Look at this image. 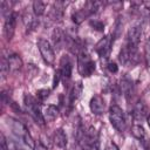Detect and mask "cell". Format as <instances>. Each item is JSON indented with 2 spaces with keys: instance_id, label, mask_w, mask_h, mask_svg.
<instances>
[{
  "instance_id": "6da1fadb",
  "label": "cell",
  "mask_w": 150,
  "mask_h": 150,
  "mask_svg": "<svg viewBox=\"0 0 150 150\" xmlns=\"http://www.w3.org/2000/svg\"><path fill=\"white\" fill-rule=\"evenodd\" d=\"M7 121H8V127L11 128L12 132H13L18 138H20V139L25 143V145H26V146L34 149L35 142L33 141L32 136L29 135V132H28L27 128H26V127H25L20 121H18V120H15V118L9 117Z\"/></svg>"
},
{
  "instance_id": "7a4b0ae2",
  "label": "cell",
  "mask_w": 150,
  "mask_h": 150,
  "mask_svg": "<svg viewBox=\"0 0 150 150\" xmlns=\"http://www.w3.org/2000/svg\"><path fill=\"white\" fill-rule=\"evenodd\" d=\"M23 104H25V108L27 110V112L32 116V118L38 123L40 124L41 127L45 125V117H43V112H41V109L38 104V100L29 95V94H25L23 96Z\"/></svg>"
},
{
  "instance_id": "3957f363",
  "label": "cell",
  "mask_w": 150,
  "mask_h": 150,
  "mask_svg": "<svg viewBox=\"0 0 150 150\" xmlns=\"http://www.w3.org/2000/svg\"><path fill=\"white\" fill-rule=\"evenodd\" d=\"M77 70L83 77H89L95 70V62L84 49H81L77 54Z\"/></svg>"
},
{
  "instance_id": "277c9868",
  "label": "cell",
  "mask_w": 150,
  "mask_h": 150,
  "mask_svg": "<svg viewBox=\"0 0 150 150\" xmlns=\"http://www.w3.org/2000/svg\"><path fill=\"white\" fill-rule=\"evenodd\" d=\"M109 120L111 125L120 132H123L125 130V125H127V121H125V116L123 110L117 105V104H112L109 109Z\"/></svg>"
},
{
  "instance_id": "5b68a950",
  "label": "cell",
  "mask_w": 150,
  "mask_h": 150,
  "mask_svg": "<svg viewBox=\"0 0 150 150\" xmlns=\"http://www.w3.org/2000/svg\"><path fill=\"white\" fill-rule=\"evenodd\" d=\"M36 45H38V48L40 50V54L43 61L47 64H53L55 61V53H54V48L52 47V45L45 39H39Z\"/></svg>"
},
{
  "instance_id": "8992f818",
  "label": "cell",
  "mask_w": 150,
  "mask_h": 150,
  "mask_svg": "<svg viewBox=\"0 0 150 150\" xmlns=\"http://www.w3.org/2000/svg\"><path fill=\"white\" fill-rule=\"evenodd\" d=\"M16 19H18V15L15 12H9L8 14H6L5 22H4V34L7 40H12L14 35L15 27H16Z\"/></svg>"
},
{
  "instance_id": "52a82bcc",
  "label": "cell",
  "mask_w": 150,
  "mask_h": 150,
  "mask_svg": "<svg viewBox=\"0 0 150 150\" xmlns=\"http://www.w3.org/2000/svg\"><path fill=\"white\" fill-rule=\"evenodd\" d=\"M141 35H142V26L141 25H135L132 26L127 34V45L128 47L132 48V49H137V46L141 40Z\"/></svg>"
},
{
  "instance_id": "ba28073f",
  "label": "cell",
  "mask_w": 150,
  "mask_h": 150,
  "mask_svg": "<svg viewBox=\"0 0 150 150\" xmlns=\"http://www.w3.org/2000/svg\"><path fill=\"white\" fill-rule=\"evenodd\" d=\"M111 49V38L110 35L103 36L96 45H95V52L100 55L102 59H108L109 53Z\"/></svg>"
},
{
  "instance_id": "9c48e42d",
  "label": "cell",
  "mask_w": 150,
  "mask_h": 150,
  "mask_svg": "<svg viewBox=\"0 0 150 150\" xmlns=\"http://www.w3.org/2000/svg\"><path fill=\"white\" fill-rule=\"evenodd\" d=\"M136 55H137V49H132L128 46H124L120 52L118 59H120V62L122 64L128 66V64H132L135 62Z\"/></svg>"
},
{
  "instance_id": "30bf717a",
  "label": "cell",
  "mask_w": 150,
  "mask_h": 150,
  "mask_svg": "<svg viewBox=\"0 0 150 150\" xmlns=\"http://www.w3.org/2000/svg\"><path fill=\"white\" fill-rule=\"evenodd\" d=\"M89 108L94 115H102L105 110V102L102 96L94 95L89 102Z\"/></svg>"
},
{
  "instance_id": "8fae6325",
  "label": "cell",
  "mask_w": 150,
  "mask_h": 150,
  "mask_svg": "<svg viewBox=\"0 0 150 150\" xmlns=\"http://www.w3.org/2000/svg\"><path fill=\"white\" fill-rule=\"evenodd\" d=\"M60 73H61V76L69 80L70 76H71V70H73V63L69 59V56L64 55L62 56L61 61H60Z\"/></svg>"
},
{
  "instance_id": "7c38bea8",
  "label": "cell",
  "mask_w": 150,
  "mask_h": 150,
  "mask_svg": "<svg viewBox=\"0 0 150 150\" xmlns=\"http://www.w3.org/2000/svg\"><path fill=\"white\" fill-rule=\"evenodd\" d=\"M132 117H134V120L136 122H142L144 118L148 117V115H146V107H145V104L142 101H139V102H137L135 104L134 110H132Z\"/></svg>"
},
{
  "instance_id": "4fadbf2b",
  "label": "cell",
  "mask_w": 150,
  "mask_h": 150,
  "mask_svg": "<svg viewBox=\"0 0 150 150\" xmlns=\"http://www.w3.org/2000/svg\"><path fill=\"white\" fill-rule=\"evenodd\" d=\"M81 93H82V83L81 82L74 83V86L71 87V89L68 94V104L70 107L74 105V103L79 100V97L81 96Z\"/></svg>"
},
{
  "instance_id": "5bb4252c",
  "label": "cell",
  "mask_w": 150,
  "mask_h": 150,
  "mask_svg": "<svg viewBox=\"0 0 150 150\" xmlns=\"http://www.w3.org/2000/svg\"><path fill=\"white\" fill-rule=\"evenodd\" d=\"M52 39H53V43H54L55 48L59 50L66 43V33L62 32L60 28H55L52 34Z\"/></svg>"
},
{
  "instance_id": "9a60e30c",
  "label": "cell",
  "mask_w": 150,
  "mask_h": 150,
  "mask_svg": "<svg viewBox=\"0 0 150 150\" xmlns=\"http://www.w3.org/2000/svg\"><path fill=\"white\" fill-rule=\"evenodd\" d=\"M53 141L54 143L60 146V148H64L67 145V135L66 132L63 131V129L59 128L54 131V135H53Z\"/></svg>"
},
{
  "instance_id": "2e32d148",
  "label": "cell",
  "mask_w": 150,
  "mask_h": 150,
  "mask_svg": "<svg viewBox=\"0 0 150 150\" xmlns=\"http://www.w3.org/2000/svg\"><path fill=\"white\" fill-rule=\"evenodd\" d=\"M8 64H9V70L11 71H18L22 67V60L18 54H11L7 57Z\"/></svg>"
},
{
  "instance_id": "e0dca14e",
  "label": "cell",
  "mask_w": 150,
  "mask_h": 150,
  "mask_svg": "<svg viewBox=\"0 0 150 150\" xmlns=\"http://www.w3.org/2000/svg\"><path fill=\"white\" fill-rule=\"evenodd\" d=\"M91 15V13L88 11V8L84 6L83 8H81V9H77L73 15H71V19H73V21L76 23V25H80L84 19H87L88 16H90Z\"/></svg>"
},
{
  "instance_id": "ac0fdd59",
  "label": "cell",
  "mask_w": 150,
  "mask_h": 150,
  "mask_svg": "<svg viewBox=\"0 0 150 150\" xmlns=\"http://www.w3.org/2000/svg\"><path fill=\"white\" fill-rule=\"evenodd\" d=\"M59 116V109L56 105L54 104H49L46 107L45 111H43V117L46 120V122H52L54 121L56 117Z\"/></svg>"
},
{
  "instance_id": "d6986e66",
  "label": "cell",
  "mask_w": 150,
  "mask_h": 150,
  "mask_svg": "<svg viewBox=\"0 0 150 150\" xmlns=\"http://www.w3.org/2000/svg\"><path fill=\"white\" fill-rule=\"evenodd\" d=\"M121 89L127 97H130L134 93V86H132L131 80H129L128 77H123L121 80Z\"/></svg>"
},
{
  "instance_id": "ffe728a7",
  "label": "cell",
  "mask_w": 150,
  "mask_h": 150,
  "mask_svg": "<svg viewBox=\"0 0 150 150\" xmlns=\"http://www.w3.org/2000/svg\"><path fill=\"white\" fill-rule=\"evenodd\" d=\"M32 9H33V13L35 16H40L45 13L46 11V4L43 1H40V0H35L32 5Z\"/></svg>"
},
{
  "instance_id": "44dd1931",
  "label": "cell",
  "mask_w": 150,
  "mask_h": 150,
  "mask_svg": "<svg viewBox=\"0 0 150 150\" xmlns=\"http://www.w3.org/2000/svg\"><path fill=\"white\" fill-rule=\"evenodd\" d=\"M131 134H132V136L135 138H137L139 141L145 138V131H144V129H143V127L141 124H134L131 127Z\"/></svg>"
},
{
  "instance_id": "7402d4cb",
  "label": "cell",
  "mask_w": 150,
  "mask_h": 150,
  "mask_svg": "<svg viewBox=\"0 0 150 150\" xmlns=\"http://www.w3.org/2000/svg\"><path fill=\"white\" fill-rule=\"evenodd\" d=\"M23 21H25V25H26V27H27V30H28V29H29V30H33V29L36 27V23H38V22H36V19H34V16L30 15V14H26Z\"/></svg>"
},
{
  "instance_id": "603a6c76",
  "label": "cell",
  "mask_w": 150,
  "mask_h": 150,
  "mask_svg": "<svg viewBox=\"0 0 150 150\" xmlns=\"http://www.w3.org/2000/svg\"><path fill=\"white\" fill-rule=\"evenodd\" d=\"M0 69H1V77L2 79H5L6 76H7V74L11 71L9 70V64H8V60H7V57H5V56H2V59H1V64H0Z\"/></svg>"
},
{
  "instance_id": "cb8c5ba5",
  "label": "cell",
  "mask_w": 150,
  "mask_h": 150,
  "mask_svg": "<svg viewBox=\"0 0 150 150\" xmlns=\"http://www.w3.org/2000/svg\"><path fill=\"white\" fill-rule=\"evenodd\" d=\"M49 96V90L48 89H40L36 91V100L40 102H43L47 97Z\"/></svg>"
},
{
  "instance_id": "d4e9b609",
  "label": "cell",
  "mask_w": 150,
  "mask_h": 150,
  "mask_svg": "<svg viewBox=\"0 0 150 150\" xmlns=\"http://www.w3.org/2000/svg\"><path fill=\"white\" fill-rule=\"evenodd\" d=\"M90 26L94 28V29H96V30H98V32H102L103 29H104V23L102 22V21H100V20H90Z\"/></svg>"
},
{
  "instance_id": "484cf974",
  "label": "cell",
  "mask_w": 150,
  "mask_h": 150,
  "mask_svg": "<svg viewBox=\"0 0 150 150\" xmlns=\"http://www.w3.org/2000/svg\"><path fill=\"white\" fill-rule=\"evenodd\" d=\"M144 57H145V62L146 66L150 67V39L146 41L145 43V48H144Z\"/></svg>"
},
{
  "instance_id": "4316f807",
  "label": "cell",
  "mask_w": 150,
  "mask_h": 150,
  "mask_svg": "<svg viewBox=\"0 0 150 150\" xmlns=\"http://www.w3.org/2000/svg\"><path fill=\"white\" fill-rule=\"evenodd\" d=\"M0 150H9L4 134H1V136H0Z\"/></svg>"
},
{
  "instance_id": "83f0119b",
  "label": "cell",
  "mask_w": 150,
  "mask_h": 150,
  "mask_svg": "<svg viewBox=\"0 0 150 150\" xmlns=\"http://www.w3.org/2000/svg\"><path fill=\"white\" fill-rule=\"evenodd\" d=\"M61 77H62V76H61L60 70H56V71H55V75H54V80H53V88H55V87L57 86V83H59V81H60Z\"/></svg>"
},
{
  "instance_id": "f1b7e54d",
  "label": "cell",
  "mask_w": 150,
  "mask_h": 150,
  "mask_svg": "<svg viewBox=\"0 0 150 150\" xmlns=\"http://www.w3.org/2000/svg\"><path fill=\"white\" fill-rule=\"evenodd\" d=\"M107 67H108V70L110 73H117V70H118V67H117V64L115 62H109Z\"/></svg>"
},
{
  "instance_id": "f546056e",
  "label": "cell",
  "mask_w": 150,
  "mask_h": 150,
  "mask_svg": "<svg viewBox=\"0 0 150 150\" xmlns=\"http://www.w3.org/2000/svg\"><path fill=\"white\" fill-rule=\"evenodd\" d=\"M33 150H48V149L41 142H35V145H34V149Z\"/></svg>"
},
{
  "instance_id": "4dcf8cb0",
  "label": "cell",
  "mask_w": 150,
  "mask_h": 150,
  "mask_svg": "<svg viewBox=\"0 0 150 150\" xmlns=\"http://www.w3.org/2000/svg\"><path fill=\"white\" fill-rule=\"evenodd\" d=\"M108 150H120V149H118V146L114 142H110L109 145H108Z\"/></svg>"
},
{
  "instance_id": "1f68e13d",
  "label": "cell",
  "mask_w": 150,
  "mask_h": 150,
  "mask_svg": "<svg viewBox=\"0 0 150 150\" xmlns=\"http://www.w3.org/2000/svg\"><path fill=\"white\" fill-rule=\"evenodd\" d=\"M142 5L145 7V9L150 11V1H143V2H142Z\"/></svg>"
},
{
  "instance_id": "d6a6232c",
  "label": "cell",
  "mask_w": 150,
  "mask_h": 150,
  "mask_svg": "<svg viewBox=\"0 0 150 150\" xmlns=\"http://www.w3.org/2000/svg\"><path fill=\"white\" fill-rule=\"evenodd\" d=\"M146 122H148V125L150 127V115H148V117H146Z\"/></svg>"
},
{
  "instance_id": "836d02e7",
  "label": "cell",
  "mask_w": 150,
  "mask_h": 150,
  "mask_svg": "<svg viewBox=\"0 0 150 150\" xmlns=\"http://www.w3.org/2000/svg\"><path fill=\"white\" fill-rule=\"evenodd\" d=\"M146 150H150V148H148V149H146Z\"/></svg>"
}]
</instances>
